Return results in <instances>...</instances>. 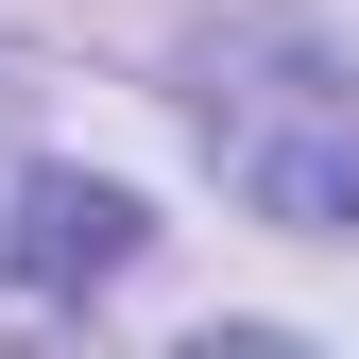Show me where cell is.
<instances>
[{
  "instance_id": "6da1fadb",
  "label": "cell",
  "mask_w": 359,
  "mask_h": 359,
  "mask_svg": "<svg viewBox=\"0 0 359 359\" xmlns=\"http://www.w3.org/2000/svg\"><path fill=\"white\" fill-rule=\"evenodd\" d=\"M205 154L257 222H359V69L308 34H222L205 52Z\"/></svg>"
},
{
  "instance_id": "7a4b0ae2",
  "label": "cell",
  "mask_w": 359,
  "mask_h": 359,
  "mask_svg": "<svg viewBox=\"0 0 359 359\" xmlns=\"http://www.w3.org/2000/svg\"><path fill=\"white\" fill-rule=\"evenodd\" d=\"M120 257H137V205H120V189L18 171V274H34V291H86V274H120Z\"/></svg>"
}]
</instances>
